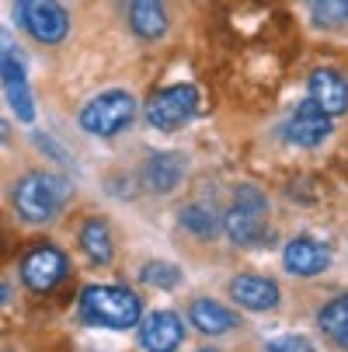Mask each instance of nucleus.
Wrapping results in <instances>:
<instances>
[{
	"instance_id": "obj_11",
	"label": "nucleus",
	"mask_w": 348,
	"mask_h": 352,
	"mask_svg": "<svg viewBox=\"0 0 348 352\" xmlns=\"http://www.w3.org/2000/svg\"><path fill=\"white\" fill-rule=\"evenodd\" d=\"M282 262L292 276H321L327 265H331V251L327 244L314 241V237H292L282 251Z\"/></svg>"
},
{
	"instance_id": "obj_14",
	"label": "nucleus",
	"mask_w": 348,
	"mask_h": 352,
	"mask_svg": "<svg viewBox=\"0 0 348 352\" xmlns=\"http://www.w3.org/2000/svg\"><path fill=\"white\" fill-rule=\"evenodd\" d=\"M185 168L188 164H185L181 154H150V157H146V164H143V182H146V188L167 195V192H174L181 185Z\"/></svg>"
},
{
	"instance_id": "obj_21",
	"label": "nucleus",
	"mask_w": 348,
	"mask_h": 352,
	"mask_svg": "<svg viewBox=\"0 0 348 352\" xmlns=\"http://www.w3.org/2000/svg\"><path fill=\"white\" fill-rule=\"evenodd\" d=\"M143 283L157 286V289H174L181 283V269L171 262H146L143 265Z\"/></svg>"
},
{
	"instance_id": "obj_25",
	"label": "nucleus",
	"mask_w": 348,
	"mask_h": 352,
	"mask_svg": "<svg viewBox=\"0 0 348 352\" xmlns=\"http://www.w3.org/2000/svg\"><path fill=\"white\" fill-rule=\"evenodd\" d=\"M202 352H213V349H202Z\"/></svg>"
},
{
	"instance_id": "obj_9",
	"label": "nucleus",
	"mask_w": 348,
	"mask_h": 352,
	"mask_svg": "<svg viewBox=\"0 0 348 352\" xmlns=\"http://www.w3.org/2000/svg\"><path fill=\"white\" fill-rule=\"evenodd\" d=\"M181 342H185V324L178 314L154 311V314L139 318V345L146 352H178Z\"/></svg>"
},
{
	"instance_id": "obj_4",
	"label": "nucleus",
	"mask_w": 348,
	"mask_h": 352,
	"mask_svg": "<svg viewBox=\"0 0 348 352\" xmlns=\"http://www.w3.org/2000/svg\"><path fill=\"white\" fill-rule=\"evenodd\" d=\"M0 80H4V94H8V105L14 109V116L21 122H32L35 102H32V87H28L25 53L11 38V32H4V28H0Z\"/></svg>"
},
{
	"instance_id": "obj_2",
	"label": "nucleus",
	"mask_w": 348,
	"mask_h": 352,
	"mask_svg": "<svg viewBox=\"0 0 348 352\" xmlns=\"http://www.w3.org/2000/svg\"><path fill=\"white\" fill-rule=\"evenodd\" d=\"M70 199V182L53 171H32L14 185V210L28 223H49Z\"/></svg>"
},
{
	"instance_id": "obj_10",
	"label": "nucleus",
	"mask_w": 348,
	"mask_h": 352,
	"mask_svg": "<svg viewBox=\"0 0 348 352\" xmlns=\"http://www.w3.org/2000/svg\"><path fill=\"white\" fill-rule=\"evenodd\" d=\"M331 133V116L314 102V98H307V102L296 105L289 126H286V136L296 143V146H321Z\"/></svg>"
},
{
	"instance_id": "obj_12",
	"label": "nucleus",
	"mask_w": 348,
	"mask_h": 352,
	"mask_svg": "<svg viewBox=\"0 0 348 352\" xmlns=\"http://www.w3.org/2000/svg\"><path fill=\"white\" fill-rule=\"evenodd\" d=\"M230 293H233L237 304L247 307V311H275L279 300H282L279 286L272 279H265V276H237L230 283Z\"/></svg>"
},
{
	"instance_id": "obj_13",
	"label": "nucleus",
	"mask_w": 348,
	"mask_h": 352,
	"mask_svg": "<svg viewBox=\"0 0 348 352\" xmlns=\"http://www.w3.org/2000/svg\"><path fill=\"white\" fill-rule=\"evenodd\" d=\"M310 98L334 119L348 112V80L338 70H314L310 74Z\"/></svg>"
},
{
	"instance_id": "obj_17",
	"label": "nucleus",
	"mask_w": 348,
	"mask_h": 352,
	"mask_svg": "<svg viewBox=\"0 0 348 352\" xmlns=\"http://www.w3.org/2000/svg\"><path fill=\"white\" fill-rule=\"evenodd\" d=\"M80 248H84V255H87L94 265H108L112 255H115L108 223H105V220H87V223L80 227Z\"/></svg>"
},
{
	"instance_id": "obj_1",
	"label": "nucleus",
	"mask_w": 348,
	"mask_h": 352,
	"mask_svg": "<svg viewBox=\"0 0 348 352\" xmlns=\"http://www.w3.org/2000/svg\"><path fill=\"white\" fill-rule=\"evenodd\" d=\"M80 318L94 328H112V331H126L136 328L143 318L139 296L126 286H87L80 293Z\"/></svg>"
},
{
	"instance_id": "obj_20",
	"label": "nucleus",
	"mask_w": 348,
	"mask_h": 352,
	"mask_svg": "<svg viewBox=\"0 0 348 352\" xmlns=\"http://www.w3.org/2000/svg\"><path fill=\"white\" fill-rule=\"evenodd\" d=\"M310 14L324 28H338L348 21V0H310Z\"/></svg>"
},
{
	"instance_id": "obj_6",
	"label": "nucleus",
	"mask_w": 348,
	"mask_h": 352,
	"mask_svg": "<svg viewBox=\"0 0 348 352\" xmlns=\"http://www.w3.org/2000/svg\"><path fill=\"white\" fill-rule=\"evenodd\" d=\"M132 116H136V102L129 91H105L84 105L80 126L91 136H115L132 122Z\"/></svg>"
},
{
	"instance_id": "obj_22",
	"label": "nucleus",
	"mask_w": 348,
	"mask_h": 352,
	"mask_svg": "<svg viewBox=\"0 0 348 352\" xmlns=\"http://www.w3.org/2000/svg\"><path fill=\"white\" fill-rule=\"evenodd\" d=\"M265 349H268V352H317L307 335H279V338H272Z\"/></svg>"
},
{
	"instance_id": "obj_8",
	"label": "nucleus",
	"mask_w": 348,
	"mask_h": 352,
	"mask_svg": "<svg viewBox=\"0 0 348 352\" xmlns=\"http://www.w3.org/2000/svg\"><path fill=\"white\" fill-rule=\"evenodd\" d=\"M67 276V255L53 244H35L21 258V279L32 293H49Z\"/></svg>"
},
{
	"instance_id": "obj_19",
	"label": "nucleus",
	"mask_w": 348,
	"mask_h": 352,
	"mask_svg": "<svg viewBox=\"0 0 348 352\" xmlns=\"http://www.w3.org/2000/svg\"><path fill=\"white\" fill-rule=\"evenodd\" d=\"M178 220H181V227L192 230L195 237H213V234L220 230V217H216L213 210H206V206H185Z\"/></svg>"
},
{
	"instance_id": "obj_26",
	"label": "nucleus",
	"mask_w": 348,
	"mask_h": 352,
	"mask_svg": "<svg viewBox=\"0 0 348 352\" xmlns=\"http://www.w3.org/2000/svg\"><path fill=\"white\" fill-rule=\"evenodd\" d=\"M0 248H4V241H0Z\"/></svg>"
},
{
	"instance_id": "obj_23",
	"label": "nucleus",
	"mask_w": 348,
	"mask_h": 352,
	"mask_svg": "<svg viewBox=\"0 0 348 352\" xmlns=\"http://www.w3.org/2000/svg\"><path fill=\"white\" fill-rule=\"evenodd\" d=\"M8 136H11V126H8L4 119H0V143H8Z\"/></svg>"
},
{
	"instance_id": "obj_3",
	"label": "nucleus",
	"mask_w": 348,
	"mask_h": 352,
	"mask_svg": "<svg viewBox=\"0 0 348 352\" xmlns=\"http://www.w3.org/2000/svg\"><path fill=\"white\" fill-rule=\"evenodd\" d=\"M265 223H268V199H265V192H258L255 185H240L220 227L227 230V237L233 244H262Z\"/></svg>"
},
{
	"instance_id": "obj_5",
	"label": "nucleus",
	"mask_w": 348,
	"mask_h": 352,
	"mask_svg": "<svg viewBox=\"0 0 348 352\" xmlns=\"http://www.w3.org/2000/svg\"><path fill=\"white\" fill-rule=\"evenodd\" d=\"M18 25L42 45H56L70 35V14L60 0H14Z\"/></svg>"
},
{
	"instance_id": "obj_18",
	"label": "nucleus",
	"mask_w": 348,
	"mask_h": 352,
	"mask_svg": "<svg viewBox=\"0 0 348 352\" xmlns=\"http://www.w3.org/2000/svg\"><path fill=\"white\" fill-rule=\"evenodd\" d=\"M321 328L341 345L348 349V296H338L321 311Z\"/></svg>"
},
{
	"instance_id": "obj_24",
	"label": "nucleus",
	"mask_w": 348,
	"mask_h": 352,
	"mask_svg": "<svg viewBox=\"0 0 348 352\" xmlns=\"http://www.w3.org/2000/svg\"><path fill=\"white\" fill-rule=\"evenodd\" d=\"M8 296H11V289H8V283H0V307L8 304Z\"/></svg>"
},
{
	"instance_id": "obj_7",
	"label": "nucleus",
	"mask_w": 348,
	"mask_h": 352,
	"mask_svg": "<svg viewBox=\"0 0 348 352\" xmlns=\"http://www.w3.org/2000/svg\"><path fill=\"white\" fill-rule=\"evenodd\" d=\"M198 112V91L192 84H171L146 102V122L154 129L174 133Z\"/></svg>"
},
{
	"instance_id": "obj_15",
	"label": "nucleus",
	"mask_w": 348,
	"mask_h": 352,
	"mask_svg": "<svg viewBox=\"0 0 348 352\" xmlns=\"http://www.w3.org/2000/svg\"><path fill=\"white\" fill-rule=\"evenodd\" d=\"M188 321H192L198 331H202V335H227L230 328L240 324L237 314H233L230 307L216 304V300H209V296H198L195 304L188 307Z\"/></svg>"
},
{
	"instance_id": "obj_16",
	"label": "nucleus",
	"mask_w": 348,
	"mask_h": 352,
	"mask_svg": "<svg viewBox=\"0 0 348 352\" xmlns=\"http://www.w3.org/2000/svg\"><path fill=\"white\" fill-rule=\"evenodd\" d=\"M129 21L139 38H161L167 32L164 0H129Z\"/></svg>"
}]
</instances>
